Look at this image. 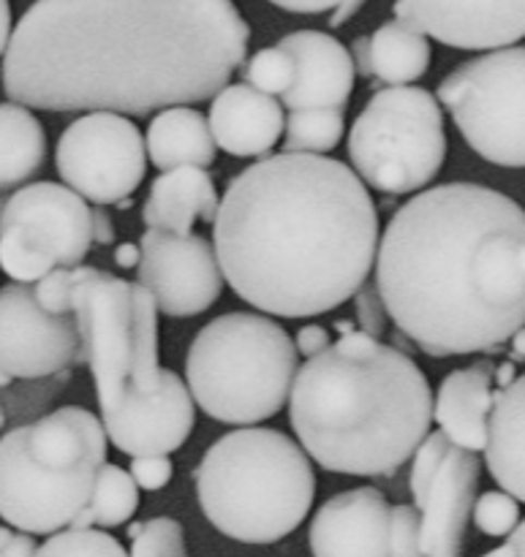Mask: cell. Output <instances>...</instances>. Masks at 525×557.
Wrapping results in <instances>:
<instances>
[{
  "label": "cell",
  "instance_id": "1",
  "mask_svg": "<svg viewBox=\"0 0 525 557\" xmlns=\"http://www.w3.org/2000/svg\"><path fill=\"white\" fill-rule=\"evenodd\" d=\"M248 41L232 0H36L11 27L3 90L27 109L147 117L216 96Z\"/></svg>",
  "mask_w": 525,
  "mask_h": 557
},
{
  "label": "cell",
  "instance_id": "2",
  "mask_svg": "<svg viewBox=\"0 0 525 557\" xmlns=\"http://www.w3.org/2000/svg\"><path fill=\"white\" fill-rule=\"evenodd\" d=\"M379 212L343 161L278 152L234 174L212 218L223 281L256 310L314 319L370 277Z\"/></svg>",
  "mask_w": 525,
  "mask_h": 557
},
{
  "label": "cell",
  "instance_id": "3",
  "mask_svg": "<svg viewBox=\"0 0 525 557\" xmlns=\"http://www.w3.org/2000/svg\"><path fill=\"white\" fill-rule=\"evenodd\" d=\"M374 267L387 315L428 357L499 351L523 330V207L501 190H419L379 234Z\"/></svg>",
  "mask_w": 525,
  "mask_h": 557
},
{
  "label": "cell",
  "instance_id": "4",
  "mask_svg": "<svg viewBox=\"0 0 525 557\" xmlns=\"http://www.w3.org/2000/svg\"><path fill=\"white\" fill-rule=\"evenodd\" d=\"M286 403L305 455L343 476H390L434 424L423 368L359 330L305 359Z\"/></svg>",
  "mask_w": 525,
  "mask_h": 557
},
{
  "label": "cell",
  "instance_id": "5",
  "mask_svg": "<svg viewBox=\"0 0 525 557\" xmlns=\"http://www.w3.org/2000/svg\"><path fill=\"white\" fill-rule=\"evenodd\" d=\"M194 484L210 525L240 544L292 536L316 498V473L303 446L256 424L218 438L202 457Z\"/></svg>",
  "mask_w": 525,
  "mask_h": 557
},
{
  "label": "cell",
  "instance_id": "6",
  "mask_svg": "<svg viewBox=\"0 0 525 557\" xmlns=\"http://www.w3.org/2000/svg\"><path fill=\"white\" fill-rule=\"evenodd\" d=\"M107 433L87 408H54L0 435V520L30 536L71 525L107 462Z\"/></svg>",
  "mask_w": 525,
  "mask_h": 557
},
{
  "label": "cell",
  "instance_id": "7",
  "mask_svg": "<svg viewBox=\"0 0 525 557\" xmlns=\"http://www.w3.org/2000/svg\"><path fill=\"white\" fill-rule=\"evenodd\" d=\"M294 341L261 313H227L202 326L185 357L191 400L223 424H261L289 400L300 368Z\"/></svg>",
  "mask_w": 525,
  "mask_h": 557
},
{
  "label": "cell",
  "instance_id": "8",
  "mask_svg": "<svg viewBox=\"0 0 525 557\" xmlns=\"http://www.w3.org/2000/svg\"><path fill=\"white\" fill-rule=\"evenodd\" d=\"M352 169L387 196L428 188L447 158L439 98L417 85H390L370 96L349 131Z\"/></svg>",
  "mask_w": 525,
  "mask_h": 557
},
{
  "label": "cell",
  "instance_id": "9",
  "mask_svg": "<svg viewBox=\"0 0 525 557\" xmlns=\"http://www.w3.org/2000/svg\"><path fill=\"white\" fill-rule=\"evenodd\" d=\"M525 49H488L457 65L439 85V103L452 114L463 139L496 166L525 163Z\"/></svg>",
  "mask_w": 525,
  "mask_h": 557
},
{
  "label": "cell",
  "instance_id": "10",
  "mask_svg": "<svg viewBox=\"0 0 525 557\" xmlns=\"http://www.w3.org/2000/svg\"><path fill=\"white\" fill-rule=\"evenodd\" d=\"M71 315L80 332L76 364L96 381L101 413L123 406L131 384V283L96 267H71Z\"/></svg>",
  "mask_w": 525,
  "mask_h": 557
},
{
  "label": "cell",
  "instance_id": "11",
  "mask_svg": "<svg viewBox=\"0 0 525 557\" xmlns=\"http://www.w3.org/2000/svg\"><path fill=\"white\" fill-rule=\"evenodd\" d=\"M54 166L82 199L114 207L145 180V136L125 114L85 112L60 134Z\"/></svg>",
  "mask_w": 525,
  "mask_h": 557
},
{
  "label": "cell",
  "instance_id": "12",
  "mask_svg": "<svg viewBox=\"0 0 525 557\" xmlns=\"http://www.w3.org/2000/svg\"><path fill=\"white\" fill-rule=\"evenodd\" d=\"M408 487L419 511L425 557H463L466 528L479 487L477 451L450 444L441 430L423 438L414 451Z\"/></svg>",
  "mask_w": 525,
  "mask_h": 557
},
{
  "label": "cell",
  "instance_id": "13",
  "mask_svg": "<svg viewBox=\"0 0 525 557\" xmlns=\"http://www.w3.org/2000/svg\"><path fill=\"white\" fill-rule=\"evenodd\" d=\"M76 354L80 332L74 315L47 313L33 283L0 288V389L76 368Z\"/></svg>",
  "mask_w": 525,
  "mask_h": 557
},
{
  "label": "cell",
  "instance_id": "14",
  "mask_svg": "<svg viewBox=\"0 0 525 557\" xmlns=\"http://www.w3.org/2000/svg\"><path fill=\"white\" fill-rule=\"evenodd\" d=\"M136 283L150 292L158 313L169 319L205 313L223 292V275L210 239L158 228L142 234Z\"/></svg>",
  "mask_w": 525,
  "mask_h": 557
},
{
  "label": "cell",
  "instance_id": "15",
  "mask_svg": "<svg viewBox=\"0 0 525 557\" xmlns=\"http://www.w3.org/2000/svg\"><path fill=\"white\" fill-rule=\"evenodd\" d=\"M0 228L25 234L54 267H76L90 250V207L60 183H30L0 196Z\"/></svg>",
  "mask_w": 525,
  "mask_h": 557
},
{
  "label": "cell",
  "instance_id": "16",
  "mask_svg": "<svg viewBox=\"0 0 525 557\" xmlns=\"http://www.w3.org/2000/svg\"><path fill=\"white\" fill-rule=\"evenodd\" d=\"M194 417L196 408L185 381L163 368L158 386L134 389L123 406L101 413V428L125 457L172 455L188 441Z\"/></svg>",
  "mask_w": 525,
  "mask_h": 557
},
{
  "label": "cell",
  "instance_id": "17",
  "mask_svg": "<svg viewBox=\"0 0 525 557\" xmlns=\"http://www.w3.org/2000/svg\"><path fill=\"white\" fill-rule=\"evenodd\" d=\"M395 16L447 47L477 52L521 44L525 33V0H395Z\"/></svg>",
  "mask_w": 525,
  "mask_h": 557
},
{
  "label": "cell",
  "instance_id": "18",
  "mask_svg": "<svg viewBox=\"0 0 525 557\" xmlns=\"http://www.w3.org/2000/svg\"><path fill=\"white\" fill-rule=\"evenodd\" d=\"M390 504L376 487L338 493L310 522L314 557H387Z\"/></svg>",
  "mask_w": 525,
  "mask_h": 557
},
{
  "label": "cell",
  "instance_id": "19",
  "mask_svg": "<svg viewBox=\"0 0 525 557\" xmlns=\"http://www.w3.org/2000/svg\"><path fill=\"white\" fill-rule=\"evenodd\" d=\"M294 63L292 85L281 92V107L346 109L354 92V63L349 49L325 30H297L278 41Z\"/></svg>",
  "mask_w": 525,
  "mask_h": 557
},
{
  "label": "cell",
  "instance_id": "20",
  "mask_svg": "<svg viewBox=\"0 0 525 557\" xmlns=\"http://www.w3.org/2000/svg\"><path fill=\"white\" fill-rule=\"evenodd\" d=\"M283 107L251 85H223L212 96L210 125L218 150L234 158H261L283 134Z\"/></svg>",
  "mask_w": 525,
  "mask_h": 557
},
{
  "label": "cell",
  "instance_id": "21",
  "mask_svg": "<svg viewBox=\"0 0 525 557\" xmlns=\"http://www.w3.org/2000/svg\"><path fill=\"white\" fill-rule=\"evenodd\" d=\"M493 368L490 359L468 364L447 375L434 403V419L447 441L461 449L483 451L493 406Z\"/></svg>",
  "mask_w": 525,
  "mask_h": 557
},
{
  "label": "cell",
  "instance_id": "22",
  "mask_svg": "<svg viewBox=\"0 0 525 557\" xmlns=\"http://www.w3.org/2000/svg\"><path fill=\"white\" fill-rule=\"evenodd\" d=\"M218 212L216 183L199 166L169 169L152 180L142 218L147 228L172 234H191L196 221L212 223Z\"/></svg>",
  "mask_w": 525,
  "mask_h": 557
},
{
  "label": "cell",
  "instance_id": "23",
  "mask_svg": "<svg viewBox=\"0 0 525 557\" xmlns=\"http://www.w3.org/2000/svg\"><path fill=\"white\" fill-rule=\"evenodd\" d=\"M523 395L525 381L517 375L506 386L493 389V406L485 433V462L490 476L501 484L512 498H525V468H523Z\"/></svg>",
  "mask_w": 525,
  "mask_h": 557
},
{
  "label": "cell",
  "instance_id": "24",
  "mask_svg": "<svg viewBox=\"0 0 525 557\" xmlns=\"http://www.w3.org/2000/svg\"><path fill=\"white\" fill-rule=\"evenodd\" d=\"M145 150L161 172L180 166L207 169L216 161V141L207 117L191 107L161 109L147 128Z\"/></svg>",
  "mask_w": 525,
  "mask_h": 557
},
{
  "label": "cell",
  "instance_id": "25",
  "mask_svg": "<svg viewBox=\"0 0 525 557\" xmlns=\"http://www.w3.org/2000/svg\"><path fill=\"white\" fill-rule=\"evenodd\" d=\"M370 79L379 85H412L423 79L430 65V38L406 20H390L368 36Z\"/></svg>",
  "mask_w": 525,
  "mask_h": 557
},
{
  "label": "cell",
  "instance_id": "26",
  "mask_svg": "<svg viewBox=\"0 0 525 557\" xmlns=\"http://www.w3.org/2000/svg\"><path fill=\"white\" fill-rule=\"evenodd\" d=\"M44 158L47 134L41 120L22 103H0V194L27 183Z\"/></svg>",
  "mask_w": 525,
  "mask_h": 557
},
{
  "label": "cell",
  "instance_id": "27",
  "mask_svg": "<svg viewBox=\"0 0 525 557\" xmlns=\"http://www.w3.org/2000/svg\"><path fill=\"white\" fill-rule=\"evenodd\" d=\"M139 509V487L131 473L114 462H103L93 482L90 498L76 511L69 528H118Z\"/></svg>",
  "mask_w": 525,
  "mask_h": 557
},
{
  "label": "cell",
  "instance_id": "28",
  "mask_svg": "<svg viewBox=\"0 0 525 557\" xmlns=\"http://www.w3.org/2000/svg\"><path fill=\"white\" fill-rule=\"evenodd\" d=\"M158 362V308L150 292L131 283V384L134 389H152L161 381Z\"/></svg>",
  "mask_w": 525,
  "mask_h": 557
},
{
  "label": "cell",
  "instance_id": "29",
  "mask_svg": "<svg viewBox=\"0 0 525 557\" xmlns=\"http://www.w3.org/2000/svg\"><path fill=\"white\" fill-rule=\"evenodd\" d=\"M286 139L283 152H310V156H327L341 145L346 134V114L335 107L292 109L283 123Z\"/></svg>",
  "mask_w": 525,
  "mask_h": 557
},
{
  "label": "cell",
  "instance_id": "30",
  "mask_svg": "<svg viewBox=\"0 0 525 557\" xmlns=\"http://www.w3.org/2000/svg\"><path fill=\"white\" fill-rule=\"evenodd\" d=\"M33 557H129V549L107 531L96 528H63L49 533Z\"/></svg>",
  "mask_w": 525,
  "mask_h": 557
},
{
  "label": "cell",
  "instance_id": "31",
  "mask_svg": "<svg viewBox=\"0 0 525 557\" xmlns=\"http://www.w3.org/2000/svg\"><path fill=\"white\" fill-rule=\"evenodd\" d=\"M129 557H188L183 525L172 517H152L147 522H131Z\"/></svg>",
  "mask_w": 525,
  "mask_h": 557
},
{
  "label": "cell",
  "instance_id": "32",
  "mask_svg": "<svg viewBox=\"0 0 525 557\" xmlns=\"http://www.w3.org/2000/svg\"><path fill=\"white\" fill-rule=\"evenodd\" d=\"M294 76V63L289 58V52H283L281 47H267L259 49L254 58L245 60L243 79L245 85L256 87V90L267 92V96H281L289 90Z\"/></svg>",
  "mask_w": 525,
  "mask_h": 557
},
{
  "label": "cell",
  "instance_id": "33",
  "mask_svg": "<svg viewBox=\"0 0 525 557\" xmlns=\"http://www.w3.org/2000/svg\"><path fill=\"white\" fill-rule=\"evenodd\" d=\"M474 525L485 533V536L493 539H506L512 533V528L521 522V500L512 498L504 490H493V493H485L479 498H474L472 506Z\"/></svg>",
  "mask_w": 525,
  "mask_h": 557
},
{
  "label": "cell",
  "instance_id": "34",
  "mask_svg": "<svg viewBox=\"0 0 525 557\" xmlns=\"http://www.w3.org/2000/svg\"><path fill=\"white\" fill-rule=\"evenodd\" d=\"M387 557H425L423 536H419V511L414 506H390Z\"/></svg>",
  "mask_w": 525,
  "mask_h": 557
},
{
  "label": "cell",
  "instance_id": "35",
  "mask_svg": "<svg viewBox=\"0 0 525 557\" xmlns=\"http://www.w3.org/2000/svg\"><path fill=\"white\" fill-rule=\"evenodd\" d=\"M352 299H354V313H357L359 332L381 341L387 332V319H390V315H387V308L384 302H381L376 283L368 277V281L352 294Z\"/></svg>",
  "mask_w": 525,
  "mask_h": 557
},
{
  "label": "cell",
  "instance_id": "36",
  "mask_svg": "<svg viewBox=\"0 0 525 557\" xmlns=\"http://www.w3.org/2000/svg\"><path fill=\"white\" fill-rule=\"evenodd\" d=\"M38 305L52 315L71 313V267H54L33 283Z\"/></svg>",
  "mask_w": 525,
  "mask_h": 557
},
{
  "label": "cell",
  "instance_id": "37",
  "mask_svg": "<svg viewBox=\"0 0 525 557\" xmlns=\"http://www.w3.org/2000/svg\"><path fill=\"white\" fill-rule=\"evenodd\" d=\"M131 479L139 490H147V493H158V490L167 487L172 482L174 466L169 460V455H142L131 457Z\"/></svg>",
  "mask_w": 525,
  "mask_h": 557
},
{
  "label": "cell",
  "instance_id": "38",
  "mask_svg": "<svg viewBox=\"0 0 525 557\" xmlns=\"http://www.w3.org/2000/svg\"><path fill=\"white\" fill-rule=\"evenodd\" d=\"M330 343H332L330 332H327L325 326L305 324L303 330L297 332V343H294V348H297V354H303L305 359H310V357H316V354L325 351Z\"/></svg>",
  "mask_w": 525,
  "mask_h": 557
},
{
  "label": "cell",
  "instance_id": "39",
  "mask_svg": "<svg viewBox=\"0 0 525 557\" xmlns=\"http://www.w3.org/2000/svg\"><path fill=\"white\" fill-rule=\"evenodd\" d=\"M90 237L96 245L114 243V221L109 215V210H103L101 205H96L90 210Z\"/></svg>",
  "mask_w": 525,
  "mask_h": 557
},
{
  "label": "cell",
  "instance_id": "40",
  "mask_svg": "<svg viewBox=\"0 0 525 557\" xmlns=\"http://www.w3.org/2000/svg\"><path fill=\"white\" fill-rule=\"evenodd\" d=\"M38 549V542L36 536H30V533H22V531H14L9 536V542L0 547V557H33Z\"/></svg>",
  "mask_w": 525,
  "mask_h": 557
},
{
  "label": "cell",
  "instance_id": "41",
  "mask_svg": "<svg viewBox=\"0 0 525 557\" xmlns=\"http://www.w3.org/2000/svg\"><path fill=\"white\" fill-rule=\"evenodd\" d=\"M270 3L294 14H321V11L335 9L338 0H270Z\"/></svg>",
  "mask_w": 525,
  "mask_h": 557
},
{
  "label": "cell",
  "instance_id": "42",
  "mask_svg": "<svg viewBox=\"0 0 525 557\" xmlns=\"http://www.w3.org/2000/svg\"><path fill=\"white\" fill-rule=\"evenodd\" d=\"M349 54H352L354 74L363 76V79H370V44H368V36H357V38H354V44H352V49H349Z\"/></svg>",
  "mask_w": 525,
  "mask_h": 557
},
{
  "label": "cell",
  "instance_id": "43",
  "mask_svg": "<svg viewBox=\"0 0 525 557\" xmlns=\"http://www.w3.org/2000/svg\"><path fill=\"white\" fill-rule=\"evenodd\" d=\"M365 3H368V0H338L335 9H332V16H330V27L349 25V22H352L354 16L363 11Z\"/></svg>",
  "mask_w": 525,
  "mask_h": 557
},
{
  "label": "cell",
  "instance_id": "44",
  "mask_svg": "<svg viewBox=\"0 0 525 557\" xmlns=\"http://www.w3.org/2000/svg\"><path fill=\"white\" fill-rule=\"evenodd\" d=\"M11 3L9 0H0V58H3L5 52V44H9L11 38Z\"/></svg>",
  "mask_w": 525,
  "mask_h": 557
},
{
  "label": "cell",
  "instance_id": "45",
  "mask_svg": "<svg viewBox=\"0 0 525 557\" xmlns=\"http://www.w3.org/2000/svg\"><path fill=\"white\" fill-rule=\"evenodd\" d=\"M114 261H118V267H123V270H131V267H136V261H139V248L131 243L118 245V250H114Z\"/></svg>",
  "mask_w": 525,
  "mask_h": 557
},
{
  "label": "cell",
  "instance_id": "46",
  "mask_svg": "<svg viewBox=\"0 0 525 557\" xmlns=\"http://www.w3.org/2000/svg\"><path fill=\"white\" fill-rule=\"evenodd\" d=\"M521 533H525V525L523 522H517V525L512 528L510 536H506V544H501L499 549H493V553H488L483 557H515V542L521 539Z\"/></svg>",
  "mask_w": 525,
  "mask_h": 557
},
{
  "label": "cell",
  "instance_id": "47",
  "mask_svg": "<svg viewBox=\"0 0 525 557\" xmlns=\"http://www.w3.org/2000/svg\"><path fill=\"white\" fill-rule=\"evenodd\" d=\"M335 330L341 332V335H349L352 330H357V326L352 324V321H335Z\"/></svg>",
  "mask_w": 525,
  "mask_h": 557
},
{
  "label": "cell",
  "instance_id": "48",
  "mask_svg": "<svg viewBox=\"0 0 525 557\" xmlns=\"http://www.w3.org/2000/svg\"><path fill=\"white\" fill-rule=\"evenodd\" d=\"M0 430H5V411L0 408Z\"/></svg>",
  "mask_w": 525,
  "mask_h": 557
}]
</instances>
